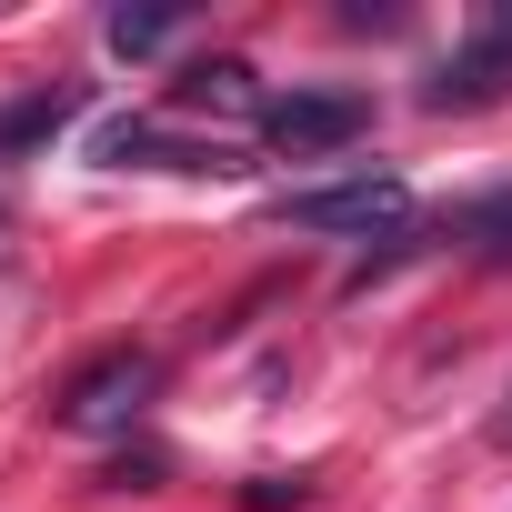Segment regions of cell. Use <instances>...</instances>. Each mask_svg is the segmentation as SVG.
<instances>
[{"label":"cell","mask_w":512,"mask_h":512,"mask_svg":"<svg viewBox=\"0 0 512 512\" xmlns=\"http://www.w3.org/2000/svg\"><path fill=\"white\" fill-rule=\"evenodd\" d=\"M492 101H512V0L472 11V31L422 81V111H492Z\"/></svg>","instance_id":"6da1fadb"},{"label":"cell","mask_w":512,"mask_h":512,"mask_svg":"<svg viewBox=\"0 0 512 512\" xmlns=\"http://www.w3.org/2000/svg\"><path fill=\"white\" fill-rule=\"evenodd\" d=\"M292 231H342V241H392L402 221H412V191L392 181V171H352V181H322V191H282L272 201Z\"/></svg>","instance_id":"7a4b0ae2"},{"label":"cell","mask_w":512,"mask_h":512,"mask_svg":"<svg viewBox=\"0 0 512 512\" xmlns=\"http://www.w3.org/2000/svg\"><path fill=\"white\" fill-rule=\"evenodd\" d=\"M362 131H372V91H282V101H262V141L292 151V161L352 151Z\"/></svg>","instance_id":"3957f363"},{"label":"cell","mask_w":512,"mask_h":512,"mask_svg":"<svg viewBox=\"0 0 512 512\" xmlns=\"http://www.w3.org/2000/svg\"><path fill=\"white\" fill-rule=\"evenodd\" d=\"M161 392V362L151 352H101L71 392H61V432H131Z\"/></svg>","instance_id":"277c9868"},{"label":"cell","mask_w":512,"mask_h":512,"mask_svg":"<svg viewBox=\"0 0 512 512\" xmlns=\"http://www.w3.org/2000/svg\"><path fill=\"white\" fill-rule=\"evenodd\" d=\"M91 161H101V171H241L221 141H181V131L151 121V111H111V121L91 131Z\"/></svg>","instance_id":"5b68a950"},{"label":"cell","mask_w":512,"mask_h":512,"mask_svg":"<svg viewBox=\"0 0 512 512\" xmlns=\"http://www.w3.org/2000/svg\"><path fill=\"white\" fill-rule=\"evenodd\" d=\"M171 111H221V121H262V91H251V61H191L171 81Z\"/></svg>","instance_id":"8992f818"},{"label":"cell","mask_w":512,"mask_h":512,"mask_svg":"<svg viewBox=\"0 0 512 512\" xmlns=\"http://www.w3.org/2000/svg\"><path fill=\"white\" fill-rule=\"evenodd\" d=\"M71 121H81V81H51V91L11 101V111H0V161H21V151H51Z\"/></svg>","instance_id":"52a82bcc"},{"label":"cell","mask_w":512,"mask_h":512,"mask_svg":"<svg viewBox=\"0 0 512 512\" xmlns=\"http://www.w3.org/2000/svg\"><path fill=\"white\" fill-rule=\"evenodd\" d=\"M442 241L482 251V262H512V191H462V201L442 211Z\"/></svg>","instance_id":"ba28073f"},{"label":"cell","mask_w":512,"mask_h":512,"mask_svg":"<svg viewBox=\"0 0 512 512\" xmlns=\"http://www.w3.org/2000/svg\"><path fill=\"white\" fill-rule=\"evenodd\" d=\"M101 41H111L121 61H151V51H171V41H181V11H131V0H121V11L101 21Z\"/></svg>","instance_id":"9c48e42d"},{"label":"cell","mask_w":512,"mask_h":512,"mask_svg":"<svg viewBox=\"0 0 512 512\" xmlns=\"http://www.w3.org/2000/svg\"><path fill=\"white\" fill-rule=\"evenodd\" d=\"M241 502H251V512H302V502H312V472H251Z\"/></svg>","instance_id":"30bf717a"},{"label":"cell","mask_w":512,"mask_h":512,"mask_svg":"<svg viewBox=\"0 0 512 512\" xmlns=\"http://www.w3.org/2000/svg\"><path fill=\"white\" fill-rule=\"evenodd\" d=\"M161 472H171V462H161V452L141 442V452H121V462H111L101 482H111V492H161Z\"/></svg>","instance_id":"8fae6325"}]
</instances>
